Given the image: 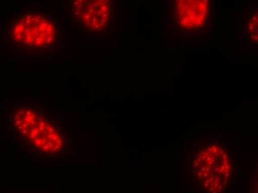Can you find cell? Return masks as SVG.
Segmentation results:
<instances>
[{
  "label": "cell",
  "mask_w": 258,
  "mask_h": 193,
  "mask_svg": "<svg viewBox=\"0 0 258 193\" xmlns=\"http://www.w3.org/2000/svg\"><path fill=\"white\" fill-rule=\"evenodd\" d=\"M10 121L12 135L30 153L50 158L63 154L67 146L66 130L42 106H15Z\"/></svg>",
  "instance_id": "6da1fadb"
},
{
  "label": "cell",
  "mask_w": 258,
  "mask_h": 193,
  "mask_svg": "<svg viewBox=\"0 0 258 193\" xmlns=\"http://www.w3.org/2000/svg\"><path fill=\"white\" fill-rule=\"evenodd\" d=\"M6 34L12 49L53 54L63 47L61 22L41 10L22 12Z\"/></svg>",
  "instance_id": "7a4b0ae2"
},
{
  "label": "cell",
  "mask_w": 258,
  "mask_h": 193,
  "mask_svg": "<svg viewBox=\"0 0 258 193\" xmlns=\"http://www.w3.org/2000/svg\"><path fill=\"white\" fill-rule=\"evenodd\" d=\"M233 169L230 154L216 144L201 147L191 157V175L209 193L223 192L232 178Z\"/></svg>",
  "instance_id": "3957f363"
},
{
  "label": "cell",
  "mask_w": 258,
  "mask_h": 193,
  "mask_svg": "<svg viewBox=\"0 0 258 193\" xmlns=\"http://www.w3.org/2000/svg\"><path fill=\"white\" fill-rule=\"evenodd\" d=\"M72 20L86 32L98 34L106 29L111 20V2L78 0L69 4Z\"/></svg>",
  "instance_id": "277c9868"
},
{
  "label": "cell",
  "mask_w": 258,
  "mask_h": 193,
  "mask_svg": "<svg viewBox=\"0 0 258 193\" xmlns=\"http://www.w3.org/2000/svg\"><path fill=\"white\" fill-rule=\"evenodd\" d=\"M209 2L207 0H180L176 2L174 25L178 31H193L207 21Z\"/></svg>",
  "instance_id": "5b68a950"
},
{
  "label": "cell",
  "mask_w": 258,
  "mask_h": 193,
  "mask_svg": "<svg viewBox=\"0 0 258 193\" xmlns=\"http://www.w3.org/2000/svg\"><path fill=\"white\" fill-rule=\"evenodd\" d=\"M248 34L250 40L253 42L254 45H257V17L254 16L251 18L249 24H248Z\"/></svg>",
  "instance_id": "8992f818"
}]
</instances>
